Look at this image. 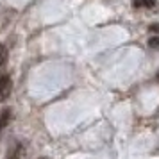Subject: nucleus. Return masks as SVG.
<instances>
[{
    "mask_svg": "<svg viewBox=\"0 0 159 159\" xmlns=\"http://www.w3.org/2000/svg\"><path fill=\"white\" fill-rule=\"evenodd\" d=\"M25 156H27V145L23 141H13L7 148L6 159H25Z\"/></svg>",
    "mask_w": 159,
    "mask_h": 159,
    "instance_id": "nucleus-1",
    "label": "nucleus"
},
{
    "mask_svg": "<svg viewBox=\"0 0 159 159\" xmlns=\"http://www.w3.org/2000/svg\"><path fill=\"white\" fill-rule=\"evenodd\" d=\"M13 93V79L9 73H4L0 77V102H6Z\"/></svg>",
    "mask_w": 159,
    "mask_h": 159,
    "instance_id": "nucleus-2",
    "label": "nucleus"
},
{
    "mask_svg": "<svg viewBox=\"0 0 159 159\" xmlns=\"http://www.w3.org/2000/svg\"><path fill=\"white\" fill-rule=\"evenodd\" d=\"M11 118H13V111L11 109H2L0 111V134L6 130V127H7L9 123H11Z\"/></svg>",
    "mask_w": 159,
    "mask_h": 159,
    "instance_id": "nucleus-3",
    "label": "nucleus"
},
{
    "mask_svg": "<svg viewBox=\"0 0 159 159\" xmlns=\"http://www.w3.org/2000/svg\"><path fill=\"white\" fill-rule=\"evenodd\" d=\"M156 0H132V7L136 9H152L156 7Z\"/></svg>",
    "mask_w": 159,
    "mask_h": 159,
    "instance_id": "nucleus-4",
    "label": "nucleus"
},
{
    "mask_svg": "<svg viewBox=\"0 0 159 159\" xmlns=\"http://www.w3.org/2000/svg\"><path fill=\"white\" fill-rule=\"evenodd\" d=\"M7 57H9L7 47L0 43V68H4V66H6V63H7Z\"/></svg>",
    "mask_w": 159,
    "mask_h": 159,
    "instance_id": "nucleus-5",
    "label": "nucleus"
},
{
    "mask_svg": "<svg viewBox=\"0 0 159 159\" xmlns=\"http://www.w3.org/2000/svg\"><path fill=\"white\" fill-rule=\"evenodd\" d=\"M148 45H150L152 48H159V38L156 36V38H150L148 39Z\"/></svg>",
    "mask_w": 159,
    "mask_h": 159,
    "instance_id": "nucleus-6",
    "label": "nucleus"
},
{
    "mask_svg": "<svg viewBox=\"0 0 159 159\" xmlns=\"http://www.w3.org/2000/svg\"><path fill=\"white\" fill-rule=\"evenodd\" d=\"M148 29H150V32H159V23H154V25H150Z\"/></svg>",
    "mask_w": 159,
    "mask_h": 159,
    "instance_id": "nucleus-7",
    "label": "nucleus"
},
{
    "mask_svg": "<svg viewBox=\"0 0 159 159\" xmlns=\"http://www.w3.org/2000/svg\"><path fill=\"white\" fill-rule=\"evenodd\" d=\"M156 80H157V82H159V72L156 73Z\"/></svg>",
    "mask_w": 159,
    "mask_h": 159,
    "instance_id": "nucleus-8",
    "label": "nucleus"
},
{
    "mask_svg": "<svg viewBox=\"0 0 159 159\" xmlns=\"http://www.w3.org/2000/svg\"><path fill=\"white\" fill-rule=\"evenodd\" d=\"M38 159H45V157H38Z\"/></svg>",
    "mask_w": 159,
    "mask_h": 159,
    "instance_id": "nucleus-9",
    "label": "nucleus"
}]
</instances>
